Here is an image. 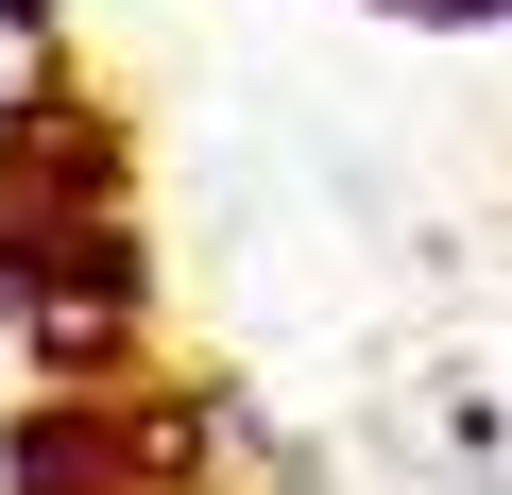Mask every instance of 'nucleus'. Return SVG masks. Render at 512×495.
Returning <instances> with one entry per match:
<instances>
[{"label": "nucleus", "mask_w": 512, "mask_h": 495, "mask_svg": "<svg viewBox=\"0 0 512 495\" xmlns=\"http://www.w3.org/2000/svg\"><path fill=\"white\" fill-rule=\"evenodd\" d=\"M35 86H52V35H35V0H0V154L35 137Z\"/></svg>", "instance_id": "1"}]
</instances>
